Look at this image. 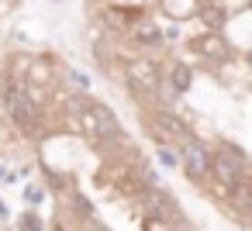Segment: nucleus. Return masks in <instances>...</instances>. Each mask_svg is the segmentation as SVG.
<instances>
[{
	"label": "nucleus",
	"mask_w": 252,
	"mask_h": 231,
	"mask_svg": "<svg viewBox=\"0 0 252 231\" xmlns=\"http://www.w3.org/2000/svg\"><path fill=\"white\" fill-rule=\"evenodd\" d=\"M245 173H249V159H245L242 152H235V148H228V145L211 148V179H214V190H221V193L231 197L235 186L249 183Z\"/></svg>",
	"instance_id": "obj_1"
},
{
	"label": "nucleus",
	"mask_w": 252,
	"mask_h": 231,
	"mask_svg": "<svg viewBox=\"0 0 252 231\" xmlns=\"http://www.w3.org/2000/svg\"><path fill=\"white\" fill-rule=\"evenodd\" d=\"M4 100H7V111L14 117V124L28 135L38 131V121H42V111H38V100L35 93L18 80V76H7V87H4Z\"/></svg>",
	"instance_id": "obj_2"
},
{
	"label": "nucleus",
	"mask_w": 252,
	"mask_h": 231,
	"mask_svg": "<svg viewBox=\"0 0 252 231\" xmlns=\"http://www.w3.org/2000/svg\"><path fill=\"white\" fill-rule=\"evenodd\" d=\"M125 80L138 97H156L159 93V66L152 59H131L125 66Z\"/></svg>",
	"instance_id": "obj_3"
},
{
	"label": "nucleus",
	"mask_w": 252,
	"mask_h": 231,
	"mask_svg": "<svg viewBox=\"0 0 252 231\" xmlns=\"http://www.w3.org/2000/svg\"><path fill=\"white\" fill-rule=\"evenodd\" d=\"M180 162H183L187 176H193V179H200V183L211 179V148L200 145L197 138H187V142H183V148H180Z\"/></svg>",
	"instance_id": "obj_4"
},
{
	"label": "nucleus",
	"mask_w": 252,
	"mask_h": 231,
	"mask_svg": "<svg viewBox=\"0 0 252 231\" xmlns=\"http://www.w3.org/2000/svg\"><path fill=\"white\" fill-rule=\"evenodd\" d=\"M149 128H152V135L162 142V145H169V142H187L190 135H187V124L176 117V114H169V111H152L149 114Z\"/></svg>",
	"instance_id": "obj_5"
},
{
	"label": "nucleus",
	"mask_w": 252,
	"mask_h": 231,
	"mask_svg": "<svg viewBox=\"0 0 252 231\" xmlns=\"http://www.w3.org/2000/svg\"><path fill=\"white\" fill-rule=\"evenodd\" d=\"M190 49H193L197 56H204V59H214V62H224V59L231 56V45H228L218 31H204V35H197V38L190 42Z\"/></svg>",
	"instance_id": "obj_6"
},
{
	"label": "nucleus",
	"mask_w": 252,
	"mask_h": 231,
	"mask_svg": "<svg viewBox=\"0 0 252 231\" xmlns=\"http://www.w3.org/2000/svg\"><path fill=\"white\" fill-rule=\"evenodd\" d=\"M131 38H135L138 45H159V42H162V28H159L156 21H149V18H138V21L131 25Z\"/></svg>",
	"instance_id": "obj_7"
},
{
	"label": "nucleus",
	"mask_w": 252,
	"mask_h": 231,
	"mask_svg": "<svg viewBox=\"0 0 252 231\" xmlns=\"http://www.w3.org/2000/svg\"><path fill=\"white\" fill-rule=\"evenodd\" d=\"M169 83H173V90H176V93H187V90L193 87V69H190V66H183V62H176V66L169 69Z\"/></svg>",
	"instance_id": "obj_8"
},
{
	"label": "nucleus",
	"mask_w": 252,
	"mask_h": 231,
	"mask_svg": "<svg viewBox=\"0 0 252 231\" xmlns=\"http://www.w3.org/2000/svg\"><path fill=\"white\" fill-rule=\"evenodd\" d=\"M231 203H235V210H242V214H252V183H242V186H235V190H231Z\"/></svg>",
	"instance_id": "obj_9"
},
{
	"label": "nucleus",
	"mask_w": 252,
	"mask_h": 231,
	"mask_svg": "<svg viewBox=\"0 0 252 231\" xmlns=\"http://www.w3.org/2000/svg\"><path fill=\"white\" fill-rule=\"evenodd\" d=\"M200 18H204V25H207L211 31H218V28H221V25L228 21V14H224L221 7H214V4H207V7L200 11Z\"/></svg>",
	"instance_id": "obj_10"
},
{
	"label": "nucleus",
	"mask_w": 252,
	"mask_h": 231,
	"mask_svg": "<svg viewBox=\"0 0 252 231\" xmlns=\"http://www.w3.org/2000/svg\"><path fill=\"white\" fill-rule=\"evenodd\" d=\"M159 162H162V166H183V162H180V155H176L169 145H159Z\"/></svg>",
	"instance_id": "obj_11"
},
{
	"label": "nucleus",
	"mask_w": 252,
	"mask_h": 231,
	"mask_svg": "<svg viewBox=\"0 0 252 231\" xmlns=\"http://www.w3.org/2000/svg\"><path fill=\"white\" fill-rule=\"evenodd\" d=\"M21 231H42V221L35 217V210L21 214Z\"/></svg>",
	"instance_id": "obj_12"
},
{
	"label": "nucleus",
	"mask_w": 252,
	"mask_h": 231,
	"mask_svg": "<svg viewBox=\"0 0 252 231\" xmlns=\"http://www.w3.org/2000/svg\"><path fill=\"white\" fill-rule=\"evenodd\" d=\"M145 231H169V224H162L156 217H145Z\"/></svg>",
	"instance_id": "obj_13"
},
{
	"label": "nucleus",
	"mask_w": 252,
	"mask_h": 231,
	"mask_svg": "<svg viewBox=\"0 0 252 231\" xmlns=\"http://www.w3.org/2000/svg\"><path fill=\"white\" fill-rule=\"evenodd\" d=\"M28 200H32V203H38V200H42V190H35V186H32V190H28Z\"/></svg>",
	"instance_id": "obj_14"
},
{
	"label": "nucleus",
	"mask_w": 252,
	"mask_h": 231,
	"mask_svg": "<svg viewBox=\"0 0 252 231\" xmlns=\"http://www.w3.org/2000/svg\"><path fill=\"white\" fill-rule=\"evenodd\" d=\"M52 231H66V228H63V224H56V228H52Z\"/></svg>",
	"instance_id": "obj_15"
},
{
	"label": "nucleus",
	"mask_w": 252,
	"mask_h": 231,
	"mask_svg": "<svg viewBox=\"0 0 252 231\" xmlns=\"http://www.w3.org/2000/svg\"><path fill=\"white\" fill-rule=\"evenodd\" d=\"M249 221H252V214H249Z\"/></svg>",
	"instance_id": "obj_16"
}]
</instances>
